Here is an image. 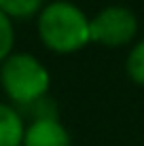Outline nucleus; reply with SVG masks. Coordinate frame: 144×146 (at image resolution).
<instances>
[{
  "label": "nucleus",
  "instance_id": "20e7f679",
  "mask_svg": "<svg viewBox=\"0 0 144 146\" xmlns=\"http://www.w3.org/2000/svg\"><path fill=\"white\" fill-rule=\"evenodd\" d=\"M21 146H72V140L59 119H36L26 125Z\"/></svg>",
  "mask_w": 144,
  "mask_h": 146
},
{
  "label": "nucleus",
  "instance_id": "423d86ee",
  "mask_svg": "<svg viewBox=\"0 0 144 146\" xmlns=\"http://www.w3.org/2000/svg\"><path fill=\"white\" fill-rule=\"evenodd\" d=\"M44 0H0V11L13 21H26L42 11Z\"/></svg>",
  "mask_w": 144,
  "mask_h": 146
},
{
  "label": "nucleus",
  "instance_id": "7ed1b4c3",
  "mask_svg": "<svg viewBox=\"0 0 144 146\" xmlns=\"http://www.w3.org/2000/svg\"><path fill=\"white\" fill-rule=\"evenodd\" d=\"M89 34L91 42H98L102 47H125L138 34V19L131 9L110 4L89 19Z\"/></svg>",
  "mask_w": 144,
  "mask_h": 146
},
{
  "label": "nucleus",
  "instance_id": "6e6552de",
  "mask_svg": "<svg viewBox=\"0 0 144 146\" xmlns=\"http://www.w3.org/2000/svg\"><path fill=\"white\" fill-rule=\"evenodd\" d=\"M15 47V28H13V19L7 17L0 11V64L13 53Z\"/></svg>",
  "mask_w": 144,
  "mask_h": 146
},
{
  "label": "nucleus",
  "instance_id": "f03ea898",
  "mask_svg": "<svg viewBox=\"0 0 144 146\" xmlns=\"http://www.w3.org/2000/svg\"><path fill=\"white\" fill-rule=\"evenodd\" d=\"M51 74L32 53H11L0 64V89L17 110L49 95Z\"/></svg>",
  "mask_w": 144,
  "mask_h": 146
},
{
  "label": "nucleus",
  "instance_id": "39448f33",
  "mask_svg": "<svg viewBox=\"0 0 144 146\" xmlns=\"http://www.w3.org/2000/svg\"><path fill=\"white\" fill-rule=\"evenodd\" d=\"M26 121L9 102H0V146H21Z\"/></svg>",
  "mask_w": 144,
  "mask_h": 146
},
{
  "label": "nucleus",
  "instance_id": "0eeeda50",
  "mask_svg": "<svg viewBox=\"0 0 144 146\" xmlns=\"http://www.w3.org/2000/svg\"><path fill=\"white\" fill-rule=\"evenodd\" d=\"M125 72H127V78H129L133 85L144 87V38L138 40L131 47V51L127 53Z\"/></svg>",
  "mask_w": 144,
  "mask_h": 146
},
{
  "label": "nucleus",
  "instance_id": "f257e3e1",
  "mask_svg": "<svg viewBox=\"0 0 144 146\" xmlns=\"http://www.w3.org/2000/svg\"><path fill=\"white\" fill-rule=\"evenodd\" d=\"M36 32L40 42L57 55H72L91 42L89 17L83 9L66 0L44 4L36 15Z\"/></svg>",
  "mask_w": 144,
  "mask_h": 146
}]
</instances>
